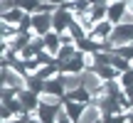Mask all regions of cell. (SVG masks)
<instances>
[{"mask_svg":"<svg viewBox=\"0 0 133 123\" xmlns=\"http://www.w3.org/2000/svg\"><path fill=\"white\" fill-rule=\"evenodd\" d=\"M0 81H3V86H12V89H17V91L27 89V74H25V71H17L12 64H3Z\"/></svg>","mask_w":133,"mask_h":123,"instance_id":"6da1fadb","label":"cell"},{"mask_svg":"<svg viewBox=\"0 0 133 123\" xmlns=\"http://www.w3.org/2000/svg\"><path fill=\"white\" fill-rule=\"evenodd\" d=\"M106 42H109L111 49L121 47V44H133V22H118Z\"/></svg>","mask_w":133,"mask_h":123,"instance_id":"7a4b0ae2","label":"cell"},{"mask_svg":"<svg viewBox=\"0 0 133 123\" xmlns=\"http://www.w3.org/2000/svg\"><path fill=\"white\" fill-rule=\"evenodd\" d=\"M71 20H74V12L66 10L64 5H59V8L52 12V30H54V32H59V35H64L66 27L71 25Z\"/></svg>","mask_w":133,"mask_h":123,"instance_id":"3957f363","label":"cell"},{"mask_svg":"<svg viewBox=\"0 0 133 123\" xmlns=\"http://www.w3.org/2000/svg\"><path fill=\"white\" fill-rule=\"evenodd\" d=\"M81 86L86 91H91V96H94V94H99L104 89V79L96 74V69H84L81 71Z\"/></svg>","mask_w":133,"mask_h":123,"instance_id":"277c9868","label":"cell"},{"mask_svg":"<svg viewBox=\"0 0 133 123\" xmlns=\"http://www.w3.org/2000/svg\"><path fill=\"white\" fill-rule=\"evenodd\" d=\"M32 32L39 35V37L52 32V12H35L32 15Z\"/></svg>","mask_w":133,"mask_h":123,"instance_id":"5b68a950","label":"cell"},{"mask_svg":"<svg viewBox=\"0 0 133 123\" xmlns=\"http://www.w3.org/2000/svg\"><path fill=\"white\" fill-rule=\"evenodd\" d=\"M17 99H20V104L25 106L27 116L35 113V111L39 108V94H35L32 89H22V91H17Z\"/></svg>","mask_w":133,"mask_h":123,"instance_id":"8992f818","label":"cell"},{"mask_svg":"<svg viewBox=\"0 0 133 123\" xmlns=\"http://www.w3.org/2000/svg\"><path fill=\"white\" fill-rule=\"evenodd\" d=\"M59 111H62V106H49V104H39V108L35 111V116H37L42 123H57V116Z\"/></svg>","mask_w":133,"mask_h":123,"instance_id":"52a82bcc","label":"cell"},{"mask_svg":"<svg viewBox=\"0 0 133 123\" xmlns=\"http://www.w3.org/2000/svg\"><path fill=\"white\" fill-rule=\"evenodd\" d=\"M79 123H104V113H101V108L96 104H86L84 113H81Z\"/></svg>","mask_w":133,"mask_h":123,"instance_id":"ba28073f","label":"cell"},{"mask_svg":"<svg viewBox=\"0 0 133 123\" xmlns=\"http://www.w3.org/2000/svg\"><path fill=\"white\" fill-rule=\"evenodd\" d=\"M123 15H126V0H121V3H109L106 20H111L114 25H118V22H123Z\"/></svg>","mask_w":133,"mask_h":123,"instance_id":"9c48e42d","label":"cell"},{"mask_svg":"<svg viewBox=\"0 0 133 123\" xmlns=\"http://www.w3.org/2000/svg\"><path fill=\"white\" fill-rule=\"evenodd\" d=\"M17 35H22L17 25H12V22H5V20H0V39H3V44H5V42H12V39L17 37Z\"/></svg>","mask_w":133,"mask_h":123,"instance_id":"30bf717a","label":"cell"},{"mask_svg":"<svg viewBox=\"0 0 133 123\" xmlns=\"http://www.w3.org/2000/svg\"><path fill=\"white\" fill-rule=\"evenodd\" d=\"M84 108H86V104H79V101H69V99H64V111H66V116H69L74 123H79L81 113H84Z\"/></svg>","mask_w":133,"mask_h":123,"instance_id":"8fae6325","label":"cell"},{"mask_svg":"<svg viewBox=\"0 0 133 123\" xmlns=\"http://www.w3.org/2000/svg\"><path fill=\"white\" fill-rule=\"evenodd\" d=\"M44 49L52 52L54 57H57V52L62 49V35L54 32V30H52V32H47V35H44Z\"/></svg>","mask_w":133,"mask_h":123,"instance_id":"7c38bea8","label":"cell"},{"mask_svg":"<svg viewBox=\"0 0 133 123\" xmlns=\"http://www.w3.org/2000/svg\"><path fill=\"white\" fill-rule=\"evenodd\" d=\"M44 91H49V94H57V96H66V89L62 84V76H52V79L44 81Z\"/></svg>","mask_w":133,"mask_h":123,"instance_id":"4fadbf2b","label":"cell"},{"mask_svg":"<svg viewBox=\"0 0 133 123\" xmlns=\"http://www.w3.org/2000/svg\"><path fill=\"white\" fill-rule=\"evenodd\" d=\"M94 69H96V74H99L104 81H111V79H118L121 76V71L116 69V66H111V64H96Z\"/></svg>","mask_w":133,"mask_h":123,"instance_id":"5bb4252c","label":"cell"},{"mask_svg":"<svg viewBox=\"0 0 133 123\" xmlns=\"http://www.w3.org/2000/svg\"><path fill=\"white\" fill-rule=\"evenodd\" d=\"M64 99H69V101H79V104H91V91H86L84 86H79V89H74V91H66Z\"/></svg>","mask_w":133,"mask_h":123,"instance_id":"9a60e30c","label":"cell"},{"mask_svg":"<svg viewBox=\"0 0 133 123\" xmlns=\"http://www.w3.org/2000/svg\"><path fill=\"white\" fill-rule=\"evenodd\" d=\"M62 84H64V89L66 91H74V89H79L81 86V74H69V71H62Z\"/></svg>","mask_w":133,"mask_h":123,"instance_id":"2e32d148","label":"cell"},{"mask_svg":"<svg viewBox=\"0 0 133 123\" xmlns=\"http://www.w3.org/2000/svg\"><path fill=\"white\" fill-rule=\"evenodd\" d=\"M76 52H79V47H76V44H62V49L57 52V64H59V66L66 64V62L74 57Z\"/></svg>","mask_w":133,"mask_h":123,"instance_id":"e0dca14e","label":"cell"},{"mask_svg":"<svg viewBox=\"0 0 133 123\" xmlns=\"http://www.w3.org/2000/svg\"><path fill=\"white\" fill-rule=\"evenodd\" d=\"M25 15H30V12H25L22 8H15V10H8V12H0V17H3L5 22L20 25V22H22V17H25Z\"/></svg>","mask_w":133,"mask_h":123,"instance_id":"ac0fdd59","label":"cell"},{"mask_svg":"<svg viewBox=\"0 0 133 123\" xmlns=\"http://www.w3.org/2000/svg\"><path fill=\"white\" fill-rule=\"evenodd\" d=\"M74 20L81 25V27H84V32H86V35H91V32H94V27H96V20L91 17L89 12H79V15H74Z\"/></svg>","mask_w":133,"mask_h":123,"instance_id":"d6986e66","label":"cell"},{"mask_svg":"<svg viewBox=\"0 0 133 123\" xmlns=\"http://www.w3.org/2000/svg\"><path fill=\"white\" fill-rule=\"evenodd\" d=\"M64 8H66V10H71L74 15H79V12H89L91 3H89V0H66Z\"/></svg>","mask_w":133,"mask_h":123,"instance_id":"ffe728a7","label":"cell"},{"mask_svg":"<svg viewBox=\"0 0 133 123\" xmlns=\"http://www.w3.org/2000/svg\"><path fill=\"white\" fill-rule=\"evenodd\" d=\"M27 89H32L35 94H42L44 91V79H39L37 74H30L27 76Z\"/></svg>","mask_w":133,"mask_h":123,"instance_id":"44dd1931","label":"cell"},{"mask_svg":"<svg viewBox=\"0 0 133 123\" xmlns=\"http://www.w3.org/2000/svg\"><path fill=\"white\" fill-rule=\"evenodd\" d=\"M106 12H109V5H91V8H89V15L96 20V22L106 20Z\"/></svg>","mask_w":133,"mask_h":123,"instance_id":"7402d4cb","label":"cell"},{"mask_svg":"<svg viewBox=\"0 0 133 123\" xmlns=\"http://www.w3.org/2000/svg\"><path fill=\"white\" fill-rule=\"evenodd\" d=\"M66 32H69L71 37H74V42H76V39H84V37H89V35L84 32V27H81V25L76 22V20H71V25L66 27Z\"/></svg>","mask_w":133,"mask_h":123,"instance_id":"603a6c76","label":"cell"},{"mask_svg":"<svg viewBox=\"0 0 133 123\" xmlns=\"http://www.w3.org/2000/svg\"><path fill=\"white\" fill-rule=\"evenodd\" d=\"M20 8H22L25 12L35 15V12H39V8H42V0H20Z\"/></svg>","mask_w":133,"mask_h":123,"instance_id":"cb8c5ba5","label":"cell"},{"mask_svg":"<svg viewBox=\"0 0 133 123\" xmlns=\"http://www.w3.org/2000/svg\"><path fill=\"white\" fill-rule=\"evenodd\" d=\"M118 81H121V86H123V91H131L133 89V69L123 71V74L118 76Z\"/></svg>","mask_w":133,"mask_h":123,"instance_id":"d4e9b609","label":"cell"},{"mask_svg":"<svg viewBox=\"0 0 133 123\" xmlns=\"http://www.w3.org/2000/svg\"><path fill=\"white\" fill-rule=\"evenodd\" d=\"M114 52H116V54H121L123 59H128V62H131V59H133V44H121V47H116Z\"/></svg>","mask_w":133,"mask_h":123,"instance_id":"484cf974","label":"cell"},{"mask_svg":"<svg viewBox=\"0 0 133 123\" xmlns=\"http://www.w3.org/2000/svg\"><path fill=\"white\" fill-rule=\"evenodd\" d=\"M15 8H20V0H0V12H8Z\"/></svg>","mask_w":133,"mask_h":123,"instance_id":"4316f807","label":"cell"},{"mask_svg":"<svg viewBox=\"0 0 133 123\" xmlns=\"http://www.w3.org/2000/svg\"><path fill=\"white\" fill-rule=\"evenodd\" d=\"M10 118H17V116H15L12 111H10L8 106L3 104V106H0V121H10Z\"/></svg>","mask_w":133,"mask_h":123,"instance_id":"83f0119b","label":"cell"},{"mask_svg":"<svg viewBox=\"0 0 133 123\" xmlns=\"http://www.w3.org/2000/svg\"><path fill=\"white\" fill-rule=\"evenodd\" d=\"M57 123H74L69 118V116H66V111H64V106H62V111H59V116H57Z\"/></svg>","mask_w":133,"mask_h":123,"instance_id":"f1b7e54d","label":"cell"},{"mask_svg":"<svg viewBox=\"0 0 133 123\" xmlns=\"http://www.w3.org/2000/svg\"><path fill=\"white\" fill-rule=\"evenodd\" d=\"M91 5H109V0H89Z\"/></svg>","mask_w":133,"mask_h":123,"instance_id":"f546056e","label":"cell"},{"mask_svg":"<svg viewBox=\"0 0 133 123\" xmlns=\"http://www.w3.org/2000/svg\"><path fill=\"white\" fill-rule=\"evenodd\" d=\"M47 3H52V5H54V8H59V5H64V3H66V0H47Z\"/></svg>","mask_w":133,"mask_h":123,"instance_id":"4dcf8cb0","label":"cell"},{"mask_svg":"<svg viewBox=\"0 0 133 123\" xmlns=\"http://www.w3.org/2000/svg\"><path fill=\"white\" fill-rule=\"evenodd\" d=\"M128 123H133V111H128Z\"/></svg>","mask_w":133,"mask_h":123,"instance_id":"1f68e13d","label":"cell"},{"mask_svg":"<svg viewBox=\"0 0 133 123\" xmlns=\"http://www.w3.org/2000/svg\"><path fill=\"white\" fill-rule=\"evenodd\" d=\"M109 3H121V0H109Z\"/></svg>","mask_w":133,"mask_h":123,"instance_id":"d6a6232c","label":"cell"},{"mask_svg":"<svg viewBox=\"0 0 133 123\" xmlns=\"http://www.w3.org/2000/svg\"><path fill=\"white\" fill-rule=\"evenodd\" d=\"M131 111H133V108H131Z\"/></svg>","mask_w":133,"mask_h":123,"instance_id":"836d02e7","label":"cell"}]
</instances>
